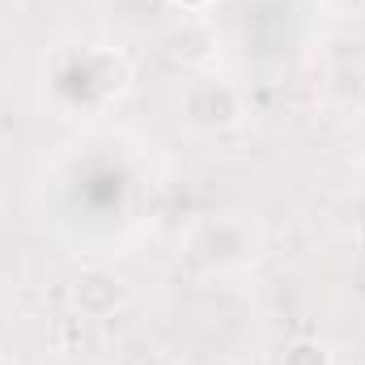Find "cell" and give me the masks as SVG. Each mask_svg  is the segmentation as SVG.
<instances>
[{
  "instance_id": "1",
  "label": "cell",
  "mask_w": 365,
  "mask_h": 365,
  "mask_svg": "<svg viewBox=\"0 0 365 365\" xmlns=\"http://www.w3.org/2000/svg\"><path fill=\"white\" fill-rule=\"evenodd\" d=\"M73 297H77V310L86 319H102V314H110L123 302V289H119L115 276H106V272H81Z\"/></svg>"
},
{
  "instance_id": "2",
  "label": "cell",
  "mask_w": 365,
  "mask_h": 365,
  "mask_svg": "<svg viewBox=\"0 0 365 365\" xmlns=\"http://www.w3.org/2000/svg\"><path fill=\"white\" fill-rule=\"evenodd\" d=\"M191 115H195L200 123H208V128H217V123H234L238 102H234V93L225 90V86H204V90L191 93Z\"/></svg>"
},
{
  "instance_id": "3",
  "label": "cell",
  "mask_w": 365,
  "mask_h": 365,
  "mask_svg": "<svg viewBox=\"0 0 365 365\" xmlns=\"http://www.w3.org/2000/svg\"><path fill=\"white\" fill-rule=\"evenodd\" d=\"M179 4H204V0H179Z\"/></svg>"
},
{
  "instance_id": "4",
  "label": "cell",
  "mask_w": 365,
  "mask_h": 365,
  "mask_svg": "<svg viewBox=\"0 0 365 365\" xmlns=\"http://www.w3.org/2000/svg\"><path fill=\"white\" fill-rule=\"evenodd\" d=\"M0 365H13V357H0Z\"/></svg>"
}]
</instances>
